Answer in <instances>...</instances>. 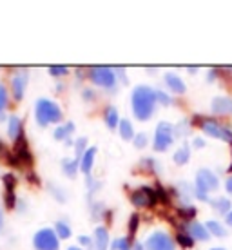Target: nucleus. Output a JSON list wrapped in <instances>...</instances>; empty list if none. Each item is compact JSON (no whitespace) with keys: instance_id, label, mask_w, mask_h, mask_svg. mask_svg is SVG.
<instances>
[{"instance_id":"nucleus-1","label":"nucleus","mask_w":232,"mask_h":250,"mask_svg":"<svg viewBox=\"0 0 232 250\" xmlns=\"http://www.w3.org/2000/svg\"><path fill=\"white\" fill-rule=\"evenodd\" d=\"M131 105L134 118L140 122H147L154 114L156 109V96L154 89L149 85H136L131 94Z\"/></svg>"},{"instance_id":"nucleus-2","label":"nucleus","mask_w":232,"mask_h":250,"mask_svg":"<svg viewBox=\"0 0 232 250\" xmlns=\"http://www.w3.org/2000/svg\"><path fill=\"white\" fill-rule=\"evenodd\" d=\"M63 118L62 109L55 100L49 98H38L35 104V120L40 127H47L49 124H60Z\"/></svg>"},{"instance_id":"nucleus-3","label":"nucleus","mask_w":232,"mask_h":250,"mask_svg":"<svg viewBox=\"0 0 232 250\" xmlns=\"http://www.w3.org/2000/svg\"><path fill=\"white\" fill-rule=\"evenodd\" d=\"M89 78L94 85H100V87L111 89L114 91L116 89V73H114V67H107V65H94L89 71Z\"/></svg>"},{"instance_id":"nucleus-4","label":"nucleus","mask_w":232,"mask_h":250,"mask_svg":"<svg viewBox=\"0 0 232 250\" xmlns=\"http://www.w3.org/2000/svg\"><path fill=\"white\" fill-rule=\"evenodd\" d=\"M174 142V125L169 122H160L154 132V140H152V149L156 152L167 150Z\"/></svg>"},{"instance_id":"nucleus-5","label":"nucleus","mask_w":232,"mask_h":250,"mask_svg":"<svg viewBox=\"0 0 232 250\" xmlns=\"http://www.w3.org/2000/svg\"><path fill=\"white\" fill-rule=\"evenodd\" d=\"M33 247L35 250H58L60 249V238L57 236L55 229H40L33 236Z\"/></svg>"},{"instance_id":"nucleus-6","label":"nucleus","mask_w":232,"mask_h":250,"mask_svg":"<svg viewBox=\"0 0 232 250\" xmlns=\"http://www.w3.org/2000/svg\"><path fill=\"white\" fill-rule=\"evenodd\" d=\"M200 127L207 136L218 138V140H223V142L232 144V131L229 127H225V125L218 124L214 118H203L200 122Z\"/></svg>"},{"instance_id":"nucleus-7","label":"nucleus","mask_w":232,"mask_h":250,"mask_svg":"<svg viewBox=\"0 0 232 250\" xmlns=\"http://www.w3.org/2000/svg\"><path fill=\"white\" fill-rule=\"evenodd\" d=\"M144 247L145 250H176L174 239L163 230H156L149 234L147 239H145Z\"/></svg>"},{"instance_id":"nucleus-8","label":"nucleus","mask_w":232,"mask_h":250,"mask_svg":"<svg viewBox=\"0 0 232 250\" xmlns=\"http://www.w3.org/2000/svg\"><path fill=\"white\" fill-rule=\"evenodd\" d=\"M194 187L205 194L214 192V190L220 188V180H218V176L214 174L211 169H200L198 172H196Z\"/></svg>"},{"instance_id":"nucleus-9","label":"nucleus","mask_w":232,"mask_h":250,"mask_svg":"<svg viewBox=\"0 0 232 250\" xmlns=\"http://www.w3.org/2000/svg\"><path fill=\"white\" fill-rule=\"evenodd\" d=\"M156 200H158L156 190L152 187H140L131 192V203L134 207H140V208L152 207L156 203Z\"/></svg>"},{"instance_id":"nucleus-10","label":"nucleus","mask_w":232,"mask_h":250,"mask_svg":"<svg viewBox=\"0 0 232 250\" xmlns=\"http://www.w3.org/2000/svg\"><path fill=\"white\" fill-rule=\"evenodd\" d=\"M27 82H29V73L22 69L19 73H15L11 78V91H13V96H15V100L20 102L24 98L25 94V89H27Z\"/></svg>"},{"instance_id":"nucleus-11","label":"nucleus","mask_w":232,"mask_h":250,"mask_svg":"<svg viewBox=\"0 0 232 250\" xmlns=\"http://www.w3.org/2000/svg\"><path fill=\"white\" fill-rule=\"evenodd\" d=\"M183 229H185V232H187L194 241H207V239L211 238L207 227L203 225V223H200V221H196V219L194 221H187V225L183 227Z\"/></svg>"},{"instance_id":"nucleus-12","label":"nucleus","mask_w":232,"mask_h":250,"mask_svg":"<svg viewBox=\"0 0 232 250\" xmlns=\"http://www.w3.org/2000/svg\"><path fill=\"white\" fill-rule=\"evenodd\" d=\"M7 136L13 142H19L20 138H24V122L19 116H9L7 118Z\"/></svg>"},{"instance_id":"nucleus-13","label":"nucleus","mask_w":232,"mask_h":250,"mask_svg":"<svg viewBox=\"0 0 232 250\" xmlns=\"http://www.w3.org/2000/svg\"><path fill=\"white\" fill-rule=\"evenodd\" d=\"M211 107H212L214 114H220V116L232 114V98H229V96H216Z\"/></svg>"},{"instance_id":"nucleus-14","label":"nucleus","mask_w":232,"mask_h":250,"mask_svg":"<svg viewBox=\"0 0 232 250\" xmlns=\"http://www.w3.org/2000/svg\"><path fill=\"white\" fill-rule=\"evenodd\" d=\"M163 80H165L167 87H169L172 93L183 94V93H185V89H187L185 82H183L178 75H174V73H167V75L163 76Z\"/></svg>"},{"instance_id":"nucleus-15","label":"nucleus","mask_w":232,"mask_h":250,"mask_svg":"<svg viewBox=\"0 0 232 250\" xmlns=\"http://www.w3.org/2000/svg\"><path fill=\"white\" fill-rule=\"evenodd\" d=\"M75 132V124L73 122H67L65 125H60V127H57L55 129V140H58V142H65V145H71L73 142H71V134Z\"/></svg>"},{"instance_id":"nucleus-16","label":"nucleus","mask_w":232,"mask_h":250,"mask_svg":"<svg viewBox=\"0 0 232 250\" xmlns=\"http://www.w3.org/2000/svg\"><path fill=\"white\" fill-rule=\"evenodd\" d=\"M94 247H96V250L109 249V230L105 227H96L94 229Z\"/></svg>"},{"instance_id":"nucleus-17","label":"nucleus","mask_w":232,"mask_h":250,"mask_svg":"<svg viewBox=\"0 0 232 250\" xmlns=\"http://www.w3.org/2000/svg\"><path fill=\"white\" fill-rule=\"evenodd\" d=\"M94 156H96V147H89L87 152L82 156V160H80V170L85 176L91 174V169H93V163H94Z\"/></svg>"},{"instance_id":"nucleus-18","label":"nucleus","mask_w":232,"mask_h":250,"mask_svg":"<svg viewBox=\"0 0 232 250\" xmlns=\"http://www.w3.org/2000/svg\"><path fill=\"white\" fill-rule=\"evenodd\" d=\"M78 169H80V162L78 160H73V158H63L62 160V170L67 178H71V180L76 178Z\"/></svg>"},{"instance_id":"nucleus-19","label":"nucleus","mask_w":232,"mask_h":250,"mask_svg":"<svg viewBox=\"0 0 232 250\" xmlns=\"http://www.w3.org/2000/svg\"><path fill=\"white\" fill-rule=\"evenodd\" d=\"M104 120H105V125L109 127V129H116L120 125V114L118 111H116V107L109 105L105 109V113H104Z\"/></svg>"},{"instance_id":"nucleus-20","label":"nucleus","mask_w":232,"mask_h":250,"mask_svg":"<svg viewBox=\"0 0 232 250\" xmlns=\"http://www.w3.org/2000/svg\"><path fill=\"white\" fill-rule=\"evenodd\" d=\"M205 227H207L209 234H212V236H216V238H225L227 234V229L223 223H220L218 219H209L207 223H205Z\"/></svg>"},{"instance_id":"nucleus-21","label":"nucleus","mask_w":232,"mask_h":250,"mask_svg":"<svg viewBox=\"0 0 232 250\" xmlns=\"http://www.w3.org/2000/svg\"><path fill=\"white\" fill-rule=\"evenodd\" d=\"M211 207H212L218 214H221V216H227V214L232 210V203H231V200H227V198H216V200H211Z\"/></svg>"},{"instance_id":"nucleus-22","label":"nucleus","mask_w":232,"mask_h":250,"mask_svg":"<svg viewBox=\"0 0 232 250\" xmlns=\"http://www.w3.org/2000/svg\"><path fill=\"white\" fill-rule=\"evenodd\" d=\"M120 136H122V140H134V129H132V124L129 122L127 118H122L120 120Z\"/></svg>"},{"instance_id":"nucleus-23","label":"nucleus","mask_w":232,"mask_h":250,"mask_svg":"<svg viewBox=\"0 0 232 250\" xmlns=\"http://www.w3.org/2000/svg\"><path fill=\"white\" fill-rule=\"evenodd\" d=\"M189 158H190V147L187 144H183L180 149L174 152V163L176 165H185L189 162Z\"/></svg>"},{"instance_id":"nucleus-24","label":"nucleus","mask_w":232,"mask_h":250,"mask_svg":"<svg viewBox=\"0 0 232 250\" xmlns=\"http://www.w3.org/2000/svg\"><path fill=\"white\" fill-rule=\"evenodd\" d=\"M55 232H57V236L60 239H69L71 238V227L63 221V219H60V221H57V225H55Z\"/></svg>"},{"instance_id":"nucleus-25","label":"nucleus","mask_w":232,"mask_h":250,"mask_svg":"<svg viewBox=\"0 0 232 250\" xmlns=\"http://www.w3.org/2000/svg\"><path fill=\"white\" fill-rule=\"evenodd\" d=\"M189 132H190V122L187 118H182L174 127V138H182V136H189Z\"/></svg>"},{"instance_id":"nucleus-26","label":"nucleus","mask_w":232,"mask_h":250,"mask_svg":"<svg viewBox=\"0 0 232 250\" xmlns=\"http://www.w3.org/2000/svg\"><path fill=\"white\" fill-rule=\"evenodd\" d=\"M73 145H75V160H78V162H80L82 156L87 152V149H85V147H87V138H85V136L78 138V140H75V144H73Z\"/></svg>"},{"instance_id":"nucleus-27","label":"nucleus","mask_w":232,"mask_h":250,"mask_svg":"<svg viewBox=\"0 0 232 250\" xmlns=\"http://www.w3.org/2000/svg\"><path fill=\"white\" fill-rule=\"evenodd\" d=\"M176 241L182 245V249H192L194 247V239L190 238L185 230H180L176 234Z\"/></svg>"},{"instance_id":"nucleus-28","label":"nucleus","mask_w":232,"mask_h":250,"mask_svg":"<svg viewBox=\"0 0 232 250\" xmlns=\"http://www.w3.org/2000/svg\"><path fill=\"white\" fill-rule=\"evenodd\" d=\"M196 214H198V210H196V207L189 205V203H183V205L180 207V216H182L183 219H189V221H194Z\"/></svg>"},{"instance_id":"nucleus-29","label":"nucleus","mask_w":232,"mask_h":250,"mask_svg":"<svg viewBox=\"0 0 232 250\" xmlns=\"http://www.w3.org/2000/svg\"><path fill=\"white\" fill-rule=\"evenodd\" d=\"M111 250H132L131 238L127 236V238H118V239H114L113 245H111Z\"/></svg>"},{"instance_id":"nucleus-30","label":"nucleus","mask_w":232,"mask_h":250,"mask_svg":"<svg viewBox=\"0 0 232 250\" xmlns=\"http://www.w3.org/2000/svg\"><path fill=\"white\" fill-rule=\"evenodd\" d=\"M67 73H69V67H67V65H49V75L51 76L60 78V76H65Z\"/></svg>"},{"instance_id":"nucleus-31","label":"nucleus","mask_w":232,"mask_h":250,"mask_svg":"<svg viewBox=\"0 0 232 250\" xmlns=\"http://www.w3.org/2000/svg\"><path fill=\"white\" fill-rule=\"evenodd\" d=\"M154 96H156V104H162V105H169L170 102V96L167 93H163L162 89H154Z\"/></svg>"},{"instance_id":"nucleus-32","label":"nucleus","mask_w":232,"mask_h":250,"mask_svg":"<svg viewBox=\"0 0 232 250\" xmlns=\"http://www.w3.org/2000/svg\"><path fill=\"white\" fill-rule=\"evenodd\" d=\"M134 147H138V149H144V147H147V144H149V136L145 134V132H138L136 136H134Z\"/></svg>"},{"instance_id":"nucleus-33","label":"nucleus","mask_w":232,"mask_h":250,"mask_svg":"<svg viewBox=\"0 0 232 250\" xmlns=\"http://www.w3.org/2000/svg\"><path fill=\"white\" fill-rule=\"evenodd\" d=\"M7 100H9V96H7L6 85L0 83V113H4V109L7 107Z\"/></svg>"},{"instance_id":"nucleus-34","label":"nucleus","mask_w":232,"mask_h":250,"mask_svg":"<svg viewBox=\"0 0 232 250\" xmlns=\"http://www.w3.org/2000/svg\"><path fill=\"white\" fill-rule=\"evenodd\" d=\"M4 201H6V207H7V208H13V207L17 205L15 190H6V194H4Z\"/></svg>"},{"instance_id":"nucleus-35","label":"nucleus","mask_w":232,"mask_h":250,"mask_svg":"<svg viewBox=\"0 0 232 250\" xmlns=\"http://www.w3.org/2000/svg\"><path fill=\"white\" fill-rule=\"evenodd\" d=\"M138 214H132L131 216V221H129V238H132L134 236V232H136V227H138Z\"/></svg>"},{"instance_id":"nucleus-36","label":"nucleus","mask_w":232,"mask_h":250,"mask_svg":"<svg viewBox=\"0 0 232 250\" xmlns=\"http://www.w3.org/2000/svg\"><path fill=\"white\" fill-rule=\"evenodd\" d=\"M4 185H6V190H15V185H17V178L13 174L4 176Z\"/></svg>"},{"instance_id":"nucleus-37","label":"nucleus","mask_w":232,"mask_h":250,"mask_svg":"<svg viewBox=\"0 0 232 250\" xmlns=\"http://www.w3.org/2000/svg\"><path fill=\"white\" fill-rule=\"evenodd\" d=\"M192 147H196V149H203V147H205V140L196 136L194 140H192Z\"/></svg>"},{"instance_id":"nucleus-38","label":"nucleus","mask_w":232,"mask_h":250,"mask_svg":"<svg viewBox=\"0 0 232 250\" xmlns=\"http://www.w3.org/2000/svg\"><path fill=\"white\" fill-rule=\"evenodd\" d=\"M114 73H118V76L122 78V82H124V83H129V80H127V76H126V69L114 67Z\"/></svg>"},{"instance_id":"nucleus-39","label":"nucleus","mask_w":232,"mask_h":250,"mask_svg":"<svg viewBox=\"0 0 232 250\" xmlns=\"http://www.w3.org/2000/svg\"><path fill=\"white\" fill-rule=\"evenodd\" d=\"M78 243H80L82 247H91L93 241H91V238H87V236H80V238H78Z\"/></svg>"},{"instance_id":"nucleus-40","label":"nucleus","mask_w":232,"mask_h":250,"mask_svg":"<svg viewBox=\"0 0 232 250\" xmlns=\"http://www.w3.org/2000/svg\"><path fill=\"white\" fill-rule=\"evenodd\" d=\"M225 188H227V192L232 196V176H229L227 178V182H225Z\"/></svg>"},{"instance_id":"nucleus-41","label":"nucleus","mask_w":232,"mask_h":250,"mask_svg":"<svg viewBox=\"0 0 232 250\" xmlns=\"http://www.w3.org/2000/svg\"><path fill=\"white\" fill-rule=\"evenodd\" d=\"M4 227H6V219H4V212H2V208H0V234L4 232Z\"/></svg>"},{"instance_id":"nucleus-42","label":"nucleus","mask_w":232,"mask_h":250,"mask_svg":"<svg viewBox=\"0 0 232 250\" xmlns=\"http://www.w3.org/2000/svg\"><path fill=\"white\" fill-rule=\"evenodd\" d=\"M84 98H85V100H93L94 93H93V91H87V89H85V91H84Z\"/></svg>"},{"instance_id":"nucleus-43","label":"nucleus","mask_w":232,"mask_h":250,"mask_svg":"<svg viewBox=\"0 0 232 250\" xmlns=\"http://www.w3.org/2000/svg\"><path fill=\"white\" fill-rule=\"evenodd\" d=\"M225 223H227L229 227H232V210L225 216Z\"/></svg>"},{"instance_id":"nucleus-44","label":"nucleus","mask_w":232,"mask_h":250,"mask_svg":"<svg viewBox=\"0 0 232 250\" xmlns=\"http://www.w3.org/2000/svg\"><path fill=\"white\" fill-rule=\"evenodd\" d=\"M132 250H145V247L142 243H134L132 245Z\"/></svg>"},{"instance_id":"nucleus-45","label":"nucleus","mask_w":232,"mask_h":250,"mask_svg":"<svg viewBox=\"0 0 232 250\" xmlns=\"http://www.w3.org/2000/svg\"><path fill=\"white\" fill-rule=\"evenodd\" d=\"M189 71H190V73H196V71H198V65H196V67H194V65H190V67H189Z\"/></svg>"},{"instance_id":"nucleus-46","label":"nucleus","mask_w":232,"mask_h":250,"mask_svg":"<svg viewBox=\"0 0 232 250\" xmlns=\"http://www.w3.org/2000/svg\"><path fill=\"white\" fill-rule=\"evenodd\" d=\"M0 120H2V122H6V116H4V113H0Z\"/></svg>"},{"instance_id":"nucleus-47","label":"nucleus","mask_w":232,"mask_h":250,"mask_svg":"<svg viewBox=\"0 0 232 250\" xmlns=\"http://www.w3.org/2000/svg\"><path fill=\"white\" fill-rule=\"evenodd\" d=\"M67 250H82V249H78V247H69Z\"/></svg>"},{"instance_id":"nucleus-48","label":"nucleus","mask_w":232,"mask_h":250,"mask_svg":"<svg viewBox=\"0 0 232 250\" xmlns=\"http://www.w3.org/2000/svg\"><path fill=\"white\" fill-rule=\"evenodd\" d=\"M211 250H227V249H223V247H216V249H211Z\"/></svg>"},{"instance_id":"nucleus-49","label":"nucleus","mask_w":232,"mask_h":250,"mask_svg":"<svg viewBox=\"0 0 232 250\" xmlns=\"http://www.w3.org/2000/svg\"><path fill=\"white\" fill-rule=\"evenodd\" d=\"M0 150H2V144H0Z\"/></svg>"},{"instance_id":"nucleus-50","label":"nucleus","mask_w":232,"mask_h":250,"mask_svg":"<svg viewBox=\"0 0 232 250\" xmlns=\"http://www.w3.org/2000/svg\"><path fill=\"white\" fill-rule=\"evenodd\" d=\"M229 170H232V165H231V169H229Z\"/></svg>"},{"instance_id":"nucleus-51","label":"nucleus","mask_w":232,"mask_h":250,"mask_svg":"<svg viewBox=\"0 0 232 250\" xmlns=\"http://www.w3.org/2000/svg\"><path fill=\"white\" fill-rule=\"evenodd\" d=\"M229 69H231V71H232V67H229Z\"/></svg>"}]
</instances>
